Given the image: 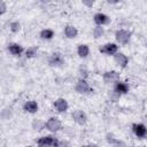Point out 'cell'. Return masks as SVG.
Returning a JSON list of instances; mask_svg holds the SVG:
<instances>
[{
	"instance_id": "obj_1",
	"label": "cell",
	"mask_w": 147,
	"mask_h": 147,
	"mask_svg": "<svg viewBox=\"0 0 147 147\" xmlns=\"http://www.w3.org/2000/svg\"><path fill=\"white\" fill-rule=\"evenodd\" d=\"M38 145L39 147H47V146H53V147H57L59 146V141L53 138V137H42L38 140Z\"/></svg>"
},
{
	"instance_id": "obj_2",
	"label": "cell",
	"mask_w": 147,
	"mask_h": 147,
	"mask_svg": "<svg viewBox=\"0 0 147 147\" xmlns=\"http://www.w3.org/2000/svg\"><path fill=\"white\" fill-rule=\"evenodd\" d=\"M46 127L49 130V131H57L61 129V122L57 119V118H49L46 123Z\"/></svg>"
},
{
	"instance_id": "obj_3",
	"label": "cell",
	"mask_w": 147,
	"mask_h": 147,
	"mask_svg": "<svg viewBox=\"0 0 147 147\" xmlns=\"http://www.w3.org/2000/svg\"><path fill=\"white\" fill-rule=\"evenodd\" d=\"M116 39L121 42V44H126L130 39V32L125 31V30H118L116 32Z\"/></svg>"
},
{
	"instance_id": "obj_4",
	"label": "cell",
	"mask_w": 147,
	"mask_h": 147,
	"mask_svg": "<svg viewBox=\"0 0 147 147\" xmlns=\"http://www.w3.org/2000/svg\"><path fill=\"white\" fill-rule=\"evenodd\" d=\"M76 91L79 92V93H88V92H91L92 90H91V87L88 86V84H87L84 79H80V80L77 83V85H76Z\"/></svg>"
},
{
	"instance_id": "obj_5",
	"label": "cell",
	"mask_w": 147,
	"mask_h": 147,
	"mask_svg": "<svg viewBox=\"0 0 147 147\" xmlns=\"http://www.w3.org/2000/svg\"><path fill=\"white\" fill-rule=\"evenodd\" d=\"M103 79L106 83H110V82H116L119 79V75L116 71H108L103 75Z\"/></svg>"
},
{
	"instance_id": "obj_6",
	"label": "cell",
	"mask_w": 147,
	"mask_h": 147,
	"mask_svg": "<svg viewBox=\"0 0 147 147\" xmlns=\"http://www.w3.org/2000/svg\"><path fill=\"white\" fill-rule=\"evenodd\" d=\"M116 51H117V46L115 44H106L102 48H100L101 53H106L108 55H111V54L116 53Z\"/></svg>"
},
{
	"instance_id": "obj_7",
	"label": "cell",
	"mask_w": 147,
	"mask_h": 147,
	"mask_svg": "<svg viewBox=\"0 0 147 147\" xmlns=\"http://www.w3.org/2000/svg\"><path fill=\"white\" fill-rule=\"evenodd\" d=\"M133 131L139 138H144L147 134V130L142 124H134L133 125Z\"/></svg>"
},
{
	"instance_id": "obj_8",
	"label": "cell",
	"mask_w": 147,
	"mask_h": 147,
	"mask_svg": "<svg viewBox=\"0 0 147 147\" xmlns=\"http://www.w3.org/2000/svg\"><path fill=\"white\" fill-rule=\"evenodd\" d=\"M72 117L78 123V124H84L86 122V115L82 111V110H76L74 114H72Z\"/></svg>"
},
{
	"instance_id": "obj_9",
	"label": "cell",
	"mask_w": 147,
	"mask_h": 147,
	"mask_svg": "<svg viewBox=\"0 0 147 147\" xmlns=\"http://www.w3.org/2000/svg\"><path fill=\"white\" fill-rule=\"evenodd\" d=\"M54 107L56 108L57 111L62 113V111H65V110H67V108H68V103H67V101H65L64 99H59V100L55 101Z\"/></svg>"
},
{
	"instance_id": "obj_10",
	"label": "cell",
	"mask_w": 147,
	"mask_h": 147,
	"mask_svg": "<svg viewBox=\"0 0 147 147\" xmlns=\"http://www.w3.org/2000/svg\"><path fill=\"white\" fill-rule=\"evenodd\" d=\"M63 63V59L61 56V54L56 53V54H53L52 57L49 59V64L51 65H61Z\"/></svg>"
},
{
	"instance_id": "obj_11",
	"label": "cell",
	"mask_w": 147,
	"mask_h": 147,
	"mask_svg": "<svg viewBox=\"0 0 147 147\" xmlns=\"http://www.w3.org/2000/svg\"><path fill=\"white\" fill-rule=\"evenodd\" d=\"M94 21H95V23L102 25V24H107V23L109 22V18H108V16H106L105 14L99 13V14H95V16H94Z\"/></svg>"
},
{
	"instance_id": "obj_12",
	"label": "cell",
	"mask_w": 147,
	"mask_h": 147,
	"mask_svg": "<svg viewBox=\"0 0 147 147\" xmlns=\"http://www.w3.org/2000/svg\"><path fill=\"white\" fill-rule=\"evenodd\" d=\"M115 60H116V62H117L121 67H123V68L127 64V57H126L124 54H122V53L116 54V55H115Z\"/></svg>"
},
{
	"instance_id": "obj_13",
	"label": "cell",
	"mask_w": 147,
	"mask_h": 147,
	"mask_svg": "<svg viewBox=\"0 0 147 147\" xmlns=\"http://www.w3.org/2000/svg\"><path fill=\"white\" fill-rule=\"evenodd\" d=\"M24 109H25L26 111H29V113H36L37 109H38V105H37V102H34V101H28V102L24 105Z\"/></svg>"
},
{
	"instance_id": "obj_14",
	"label": "cell",
	"mask_w": 147,
	"mask_h": 147,
	"mask_svg": "<svg viewBox=\"0 0 147 147\" xmlns=\"http://www.w3.org/2000/svg\"><path fill=\"white\" fill-rule=\"evenodd\" d=\"M8 48H9V52H10L11 54H14V55H20V54L22 53V51H23L22 46L17 45V44H10V45L8 46Z\"/></svg>"
},
{
	"instance_id": "obj_15",
	"label": "cell",
	"mask_w": 147,
	"mask_h": 147,
	"mask_svg": "<svg viewBox=\"0 0 147 147\" xmlns=\"http://www.w3.org/2000/svg\"><path fill=\"white\" fill-rule=\"evenodd\" d=\"M65 36L68 37V38H74V37H76L77 36V30L74 28V26H67L65 28Z\"/></svg>"
},
{
	"instance_id": "obj_16",
	"label": "cell",
	"mask_w": 147,
	"mask_h": 147,
	"mask_svg": "<svg viewBox=\"0 0 147 147\" xmlns=\"http://www.w3.org/2000/svg\"><path fill=\"white\" fill-rule=\"evenodd\" d=\"M78 54H79V56H82V57L87 56V55H88V47H87L86 45H80V46L78 47Z\"/></svg>"
},
{
	"instance_id": "obj_17",
	"label": "cell",
	"mask_w": 147,
	"mask_h": 147,
	"mask_svg": "<svg viewBox=\"0 0 147 147\" xmlns=\"http://www.w3.org/2000/svg\"><path fill=\"white\" fill-rule=\"evenodd\" d=\"M116 92H118V93H126L127 92V85L124 84V83H117Z\"/></svg>"
},
{
	"instance_id": "obj_18",
	"label": "cell",
	"mask_w": 147,
	"mask_h": 147,
	"mask_svg": "<svg viewBox=\"0 0 147 147\" xmlns=\"http://www.w3.org/2000/svg\"><path fill=\"white\" fill-rule=\"evenodd\" d=\"M40 37L44 39H51L53 37V31L52 30H42L40 33Z\"/></svg>"
},
{
	"instance_id": "obj_19",
	"label": "cell",
	"mask_w": 147,
	"mask_h": 147,
	"mask_svg": "<svg viewBox=\"0 0 147 147\" xmlns=\"http://www.w3.org/2000/svg\"><path fill=\"white\" fill-rule=\"evenodd\" d=\"M93 34H94L95 38L101 37V36L103 34V29H102L101 26H96V28L94 29V31H93Z\"/></svg>"
},
{
	"instance_id": "obj_20",
	"label": "cell",
	"mask_w": 147,
	"mask_h": 147,
	"mask_svg": "<svg viewBox=\"0 0 147 147\" xmlns=\"http://www.w3.org/2000/svg\"><path fill=\"white\" fill-rule=\"evenodd\" d=\"M36 53H37V48L36 47H31V48H29L26 51V56L28 57H33L36 55Z\"/></svg>"
},
{
	"instance_id": "obj_21",
	"label": "cell",
	"mask_w": 147,
	"mask_h": 147,
	"mask_svg": "<svg viewBox=\"0 0 147 147\" xmlns=\"http://www.w3.org/2000/svg\"><path fill=\"white\" fill-rule=\"evenodd\" d=\"M10 28H11V30H13L14 32H16V31H18V29H20V24H18L17 22H14V23L10 24Z\"/></svg>"
},
{
	"instance_id": "obj_22",
	"label": "cell",
	"mask_w": 147,
	"mask_h": 147,
	"mask_svg": "<svg viewBox=\"0 0 147 147\" xmlns=\"http://www.w3.org/2000/svg\"><path fill=\"white\" fill-rule=\"evenodd\" d=\"M0 6H1V13H5V9H6V6L3 2H0Z\"/></svg>"
},
{
	"instance_id": "obj_23",
	"label": "cell",
	"mask_w": 147,
	"mask_h": 147,
	"mask_svg": "<svg viewBox=\"0 0 147 147\" xmlns=\"http://www.w3.org/2000/svg\"><path fill=\"white\" fill-rule=\"evenodd\" d=\"M29 147H30V146H29Z\"/></svg>"
},
{
	"instance_id": "obj_24",
	"label": "cell",
	"mask_w": 147,
	"mask_h": 147,
	"mask_svg": "<svg viewBox=\"0 0 147 147\" xmlns=\"http://www.w3.org/2000/svg\"><path fill=\"white\" fill-rule=\"evenodd\" d=\"M88 147H90V146H88Z\"/></svg>"
}]
</instances>
